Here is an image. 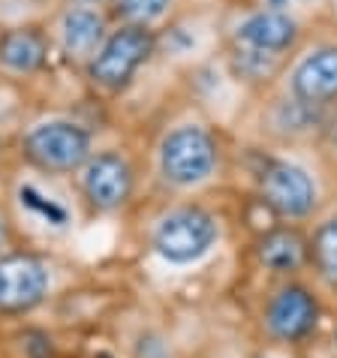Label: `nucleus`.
Here are the masks:
<instances>
[{"mask_svg": "<svg viewBox=\"0 0 337 358\" xmlns=\"http://www.w3.org/2000/svg\"><path fill=\"white\" fill-rule=\"evenodd\" d=\"M217 241V223L202 208H178L166 214L154 232V247L163 259L184 265L205 256Z\"/></svg>", "mask_w": 337, "mask_h": 358, "instance_id": "nucleus-1", "label": "nucleus"}, {"mask_svg": "<svg viewBox=\"0 0 337 358\" xmlns=\"http://www.w3.org/2000/svg\"><path fill=\"white\" fill-rule=\"evenodd\" d=\"M91 136L69 121H48L24 136V154L48 172H73L87 160Z\"/></svg>", "mask_w": 337, "mask_h": 358, "instance_id": "nucleus-2", "label": "nucleus"}, {"mask_svg": "<svg viewBox=\"0 0 337 358\" xmlns=\"http://www.w3.org/2000/svg\"><path fill=\"white\" fill-rule=\"evenodd\" d=\"M154 52V36L151 31H145L142 24L121 27L117 34L106 39V45L100 48V55L91 64V76L96 85L117 91L133 78V73L142 66Z\"/></svg>", "mask_w": 337, "mask_h": 358, "instance_id": "nucleus-3", "label": "nucleus"}, {"mask_svg": "<svg viewBox=\"0 0 337 358\" xmlns=\"http://www.w3.org/2000/svg\"><path fill=\"white\" fill-rule=\"evenodd\" d=\"M217 163V148L214 138L208 136L202 127H181L163 142L160 151V166L163 175L172 184L190 187L196 181L211 175Z\"/></svg>", "mask_w": 337, "mask_h": 358, "instance_id": "nucleus-4", "label": "nucleus"}, {"mask_svg": "<svg viewBox=\"0 0 337 358\" xmlns=\"http://www.w3.org/2000/svg\"><path fill=\"white\" fill-rule=\"evenodd\" d=\"M48 271L31 253H9L0 259V313H27L45 298Z\"/></svg>", "mask_w": 337, "mask_h": 358, "instance_id": "nucleus-5", "label": "nucleus"}, {"mask_svg": "<svg viewBox=\"0 0 337 358\" xmlns=\"http://www.w3.org/2000/svg\"><path fill=\"white\" fill-rule=\"evenodd\" d=\"M262 199L280 217H304L316 205V187L310 175L295 163L274 160L259 178Z\"/></svg>", "mask_w": 337, "mask_h": 358, "instance_id": "nucleus-6", "label": "nucleus"}, {"mask_svg": "<svg viewBox=\"0 0 337 358\" xmlns=\"http://www.w3.org/2000/svg\"><path fill=\"white\" fill-rule=\"evenodd\" d=\"M85 196L87 202L100 211H112V208L124 205L133 190V172L124 157L117 154H96L94 160L85 166Z\"/></svg>", "mask_w": 337, "mask_h": 358, "instance_id": "nucleus-7", "label": "nucleus"}, {"mask_svg": "<svg viewBox=\"0 0 337 358\" xmlns=\"http://www.w3.org/2000/svg\"><path fill=\"white\" fill-rule=\"evenodd\" d=\"M316 301L301 286L280 289L268 307V328L283 341H301L316 325Z\"/></svg>", "mask_w": 337, "mask_h": 358, "instance_id": "nucleus-8", "label": "nucleus"}, {"mask_svg": "<svg viewBox=\"0 0 337 358\" xmlns=\"http://www.w3.org/2000/svg\"><path fill=\"white\" fill-rule=\"evenodd\" d=\"M292 91L307 106L337 96V45L304 57L292 76Z\"/></svg>", "mask_w": 337, "mask_h": 358, "instance_id": "nucleus-9", "label": "nucleus"}, {"mask_svg": "<svg viewBox=\"0 0 337 358\" xmlns=\"http://www.w3.org/2000/svg\"><path fill=\"white\" fill-rule=\"evenodd\" d=\"M238 39L256 52H283L295 39V22L283 13H259L238 27Z\"/></svg>", "mask_w": 337, "mask_h": 358, "instance_id": "nucleus-10", "label": "nucleus"}, {"mask_svg": "<svg viewBox=\"0 0 337 358\" xmlns=\"http://www.w3.org/2000/svg\"><path fill=\"white\" fill-rule=\"evenodd\" d=\"M0 64L15 73H34L45 64V39L36 31H9L0 36Z\"/></svg>", "mask_w": 337, "mask_h": 358, "instance_id": "nucleus-11", "label": "nucleus"}, {"mask_svg": "<svg viewBox=\"0 0 337 358\" xmlns=\"http://www.w3.org/2000/svg\"><path fill=\"white\" fill-rule=\"evenodd\" d=\"M307 244L295 229H274L259 241V259L271 271H295L304 262Z\"/></svg>", "mask_w": 337, "mask_h": 358, "instance_id": "nucleus-12", "label": "nucleus"}, {"mask_svg": "<svg viewBox=\"0 0 337 358\" xmlns=\"http://www.w3.org/2000/svg\"><path fill=\"white\" fill-rule=\"evenodd\" d=\"M64 48L73 55H87L103 36V18L94 9H69L64 15Z\"/></svg>", "mask_w": 337, "mask_h": 358, "instance_id": "nucleus-13", "label": "nucleus"}, {"mask_svg": "<svg viewBox=\"0 0 337 358\" xmlns=\"http://www.w3.org/2000/svg\"><path fill=\"white\" fill-rule=\"evenodd\" d=\"M313 259L325 280L337 283V220H329L313 238Z\"/></svg>", "mask_w": 337, "mask_h": 358, "instance_id": "nucleus-14", "label": "nucleus"}, {"mask_svg": "<svg viewBox=\"0 0 337 358\" xmlns=\"http://www.w3.org/2000/svg\"><path fill=\"white\" fill-rule=\"evenodd\" d=\"M18 196H22V205H27L34 214H39L45 223H52V226H64L66 223V211L61 205H55L52 199H45V196H39L34 187H22L18 190Z\"/></svg>", "mask_w": 337, "mask_h": 358, "instance_id": "nucleus-15", "label": "nucleus"}, {"mask_svg": "<svg viewBox=\"0 0 337 358\" xmlns=\"http://www.w3.org/2000/svg\"><path fill=\"white\" fill-rule=\"evenodd\" d=\"M168 6V0H121V15H127L130 22H154L157 15H163V9Z\"/></svg>", "mask_w": 337, "mask_h": 358, "instance_id": "nucleus-16", "label": "nucleus"}, {"mask_svg": "<svg viewBox=\"0 0 337 358\" xmlns=\"http://www.w3.org/2000/svg\"><path fill=\"white\" fill-rule=\"evenodd\" d=\"M3 241H6V226H3V220H0V247H3Z\"/></svg>", "mask_w": 337, "mask_h": 358, "instance_id": "nucleus-17", "label": "nucleus"}, {"mask_svg": "<svg viewBox=\"0 0 337 358\" xmlns=\"http://www.w3.org/2000/svg\"><path fill=\"white\" fill-rule=\"evenodd\" d=\"M271 3H274V6H283V3H286V0H271Z\"/></svg>", "mask_w": 337, "mask_h": 358, "instance_id": "nucleus-18", "label": "nucleus"}]
</instances>
